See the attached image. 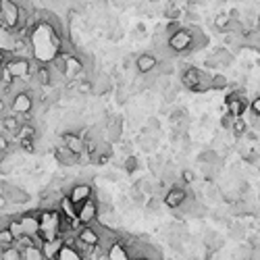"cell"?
Returning <instances> with one entry per match:
<instances>
[{
    "instance_id": "obj_1",
    "label": "cell",
    "mask_w": 260,
    "mask_h": 260,
    "mask_svg": "<svg viewBox=\"0 0 260 260\" xmlns=\"http://www.w3.org/2000/svg\"><path fill=\"white\" fill-rule=\"evenodd\" d=\"M63 237V214L61 210L54 208H42L40 210V239H57Z\"/></svg>"
},
{
    "instance_id": "obj_2",
    "label": "cell",
    "mask_w": 260,
    "mask_h": 260,
    "mask_svg": "<svg viewBox=\"0 0 260 260\" xmlns=\"http://www.w3.org/2000/svg\"><path fill=\"white\" fill-rule=\"evenodd\" d=\"M169 46L175 54H187L194 50V40H191V32L187 27H181L177 34L169 36Z\"/></svg>"
},
{
    "instance_id": "obj_3",
    "label": "cell",
    "mask_w": 260,
    "mask_h": 260,
    "mask_svg": "<svg viewBox=\"0 0 260 260\" xmlns=\"http://www.w3.org/2000/svg\"><path fill=\"white\" fill-rule=\"evenodd\" d=\"M100 216V204L96 202V198H88L84 204L77 206V221L79 225H92L96 218Z\"/></svg>"
},
{
    "instance_id": "obj_4",
    "label": "cell",
    "mask_w": 260,
    "mask_h": 260,
    "mask_svg": "<svg viewBox=\"0 0 260 260\" xmlns=\"http://www.w3.org/2000/svg\"><path fill=\"white\" fill-rule=\"evenodd\" d=\"M34 108V92L32 90H25L13 96V102H11V113L15 115H30Z\"/></svg>"
},
{
    "instance_id": "obj_5",
    "label": "cell",
    "mask_w": 260,
    "mask_h": 260,
    "mask_svg": "<svg viewBox=\"0 0 260 260\" xmlns=\"http://www.w3.org/2000/svg\"><path fill=\"white\" fill-rule=\"evenodd\" d=\"M0 15H3L7 27H15V25H19L21 7L15 0H0Z\"/></svg>"
},
{
    "instance_id": "obj_6",
    "label": "cell",
    "mask_w": 260,
    "mask_h": 260,
    "mask_svg": "<svg viewBox=\"0 0 260 260\" xmlns=\"http://www.w3.org/2000/svg\"><path fill=\"white\" fill-rule=\"evenodd\" d=\"M189 196H187V191L181 187V185H173L167 194H165V206L167 208H181L183 204H185V200H187Z\"/></svg>"
},
{
    "instance_id": "obj_7",
    "label": "cell",
    "mask_w": 260,
    "mask_h": 260,
    "mask_svg": "<svg viewBox=\"0 0 260 260\" xmlns=\"http://www.w3.org/2000/svg\"><path fill=\"white\" fill-rule=\"evenodd\" d=\"M63 144L71 150L75 154H86V138L81 133H75V131H67L63 133Z\"/></svg>"
},
{
    "instance_id": "obj_8",
    "label": "cell",
    "mask_w": 260,
    "mask_h": 260,
    "mask_svg": "<svg viewBox=\"0 0 260 260\" xmlns=\"http://www.w3.org/2000/svg\"><path fill=\"white\" fill-rule=\"evenodd\" d=\"M200 73L202 69H198V67H185V71L181 73V86L189 92L200 94Z\"/></svg>"
},
{
    "instance_id": "obj_9",
    "label": "cell",
    "mask_w": 260,
    "mask_h": 260,
    "mask_svg": "<svg viewBox=\"0 0 260 260\" xmlns=\"http://www.w3.org/2000/svg\"><path fill=\"white\" fill-rule=\"evenodd\" d=\"M135 69H138V73H142V75L154 73L158 69V59L152 52H144V54H140V57L135 59Z\"/></svg>"
},
{
    "instance_id": "obj_10",
    "label": "cell",
    "mask_w": 260,
    "mask_h": 260,
    "mask_svg": "<svg viewBox=\"0 0 260 260\" xmlns=\"http://www.w3.org/2000/svg\"><path fill=\"white\" fill-rule=\"evenodd\" d=\"M106 258H108V260H133L131 254H129L127 243L121 241V239L113 241V243L106 248Z\"/></svg>"
},
{
    "instance_id": "obj_11",
    "label": "cell",
    "mask_w": 260,
    "mask_h": 260,
    "mask_svg": "<svg viewBox=\"0 0 260 260\" xmlns=\"http://www.w3.org/2000/svg\"><path fill=\"white\" fill-rule=\"evenodd\" d=\"M69 196L73 198V202L79 206V204H84L88 198L94 196V187H92L90 183H75V185L71 187V191H69Z\"/></svg>"
},
{
    "instance_id": "obj_12",
    "label": "cell",
    "mask_w": 260,
    "mask_h": 260,
    "mask_svg": "<svg viewBox=\"0 0 260 260\" xmlns=\"http://www.w3.org/2000/svg\"><path fill=\"white\" fill-rule=\"evenodd\" d=\"M54 156H57V160L61 162V165H65V167H73V165H77V160H79V154L71 152L65 144L54 148Z\"/></svg>"
},
{
    "instance_id": "obj_13",
    "label": "cell",
    "mask_w": 260,
    "mask_h": 260,
    "mask_svg": "<svg viewBox=\"0 0 260 260\" xmlns=\"http://www.w3.org/2000/svg\"><path fill=\"white\" fill-rule=\"evenodd\" d=\"M63 245H65V239L63 237H57V239H48V241H42V252L46 256V260H57L59 252L63 250Z\"/></svg>"
},
{
    "instance_id": "obj_14",
    "label": "cell",
    "mask_w": 260,
    "mask_h": 260,
    "mask_svg": "<svg viewBox=\"0 0 260 260\" xmlns=\"http://www.w3.org/2000/svg\"><path fill=\"white\" fill-rule=\"evenodd\" d=\"M57 208L67 216V218H71V221H77V204L73 202V198L67 194V196H61L59 198V204H57Z\"/></svg>"
},
{
    "instance_id": "obj_15",
    "label": "cell",
    "mask_w": 260,
    "mask_h": 260,
    "mask_svg": "<svg viewBox=\"0 0 260 260\" xmlns=\"http://www.w3.org/2000/svg\"><path fill=\"white\" fill-rule=\"evenodd\" d=\"M5 198L13 204H25V202H30V194L19 187H13V185H5Z\"/></svg>"
},
{
    "instance_id": "obj_16",
    "label": "cell",
    "mask_w": 260,
    "mask_h": 260,
    "mask_svg": "<svg viewBox=\"0 0 260 260\" xmlns=\"http://www.w3.org/2000/svg\"><path fill=\"white\" fill-rule=\"evenodd\" d=\"M0 125H3V129H5L7 133H11V135H17L23 123H21V119H19L15 113H11V115H5L3 119H0Z\"/></svg>"
},
{
    "instance_id": "obj_17",
    "label": "cell",
    "mask_w": 260,
    "mask_h": 260,
    "mask_svg": "<svg viewBox=\"0 0 260 260\" xmlns=\"http://www.w3.org/2000/svg\"><path fill=\"white\" fill-rule=\"evenodd\" d=\"M187 30L191 32V40H194V50H200V48H206V46H208L210 40H208V36L204 34L198 25H189Z\"/></svg>"
},
{
    "instance_id": "obj_18",
    "label": "cell",
    "mask_w": 260,
    "mask_h": 260,
    "mask_svg": "<svg viewBox=\"0 0 260 260\" xmlns=\"http://www.w3.org/2000/svg\"><path fill=\"white\" fill-rule=\"evenodd\" d=\"M229 21H231V13H229V11H221V13H216L214 19H212V23H214V30H216V32H221V34H225V30H227Z\"/></svg>"
},
{
    "instance_id": "obj_19",
    "label": "cell",
    "mask_w": 260,
    "mask_h": 260,
    "mask_svg": "<svg viewBox=\"0 0 260 260\" xmlns=\"http://www.w3.org/2000/svg\"><path fill=\"white\" fill-rule=\"evenodd\" d=\"M0 260H23V250L17 243H13V245H9V248H3Z\"/></svg>"
},
{
    "instance_id": "obj_20",
    "label": "cell",
    "mask_w": 260,
    "mask_h": 260,
    "mask_svg": "<svg viewBox=\"0 0 260 260\" xmlns=\"http://www.w3.org/2000/svg\"><path fill=\"white\" fill-rule=\"evenodd\" d=\"M23 260H46L42 248H40L38 243L34 245H27V248H23Z\"/></svg>"
},
{
    "instance_id": "obj_21",
    "label": "cell",
    "mask_w": 260,
    "mask_h": 260,
    "mask_svg": "<svg viewBox=\"0 0 260 260\" xmlns=\"http://www.w3.org/2000/svg\"><path fill=\"white\" fill-rule=\"evenodd\" d=\"M57 260H86V258L75 250V245H67V243H65L63 250H61L59 256H57Z\"/></svg>"
},
{
    "instance_id": "obj_22",
    "label": "cell",
    "mask_w": 260,
    "mask_h": 260,
    "mask_svg": "<svg viewBox=\"0 0 260 260\" xmlns=\"http://www.w3.org/2000/svg\"><path fill=\"white\" fill-rule=\"evenodd\" d=\"M106 135L111 142H117L121 138V119H111L108 121V129H106Z\"/></svg>"
},
{
    "instance_id": "obj_23",
    "label": "cell",
    "mask_w": 260,
    "mask_h": 260,
    "mask_svg": "<svg viewBox=\"0 0 260 260\" xmlns=\"http://www.w3.org/2000/svg\"><path fill=\"white\" fill-rule=\"evenodd\" d=\"M15 233H13L11 231V227L9 225H5V227H0V245H3V248H9V245H13L15 243Z\"/></svg>"
},
{
    "instance_id": "obj_24",
    "label": "cell",
    "mask_w": 260,
    "mask_h": 260,
    "mask_svg": "<svg viewBox=\"0 0 260 260\" xmlns=\"http://www.w3.org/2000/svg\"><path fill=\"white\" fill-rule=\"evenodd\" d=\"M15 138H17V142H19V140H36V127L30 125V123H23L21 129H19V133L15 135Z\"/></svg>"
},
{
    "instance_id": "obj_25",
    "label": "cell",
    "mask_w": 260,
    "mask_h": 260,
    "mask_svg": "<svg viewBox=\"0 0 260 260\" xmlns=\"http://www.w3.org/2000/svg\"><path fill=\"white\" fill-rule=\"evenodd\" d=\"M229 86V79L223 73H214L212 75V90H225Z\"/></svg>"
},
{
    "instance_id": "obj_26",
    "label": "cell",
    "mask_w": 260,
    "mask_h": 260,
    "mask_svg": "<svg viewBox=\"0 0 260 260\" xmlns=\"http://www.w3.org/2000/svg\"><path fill=\"white\" fill-rule=\"evenodd\" d=\"M165 17H167L169 21H179V17H181V9L175 7V5H169V7L165 9Z\"/></svg>"
},
{
    "instance_id": "obj_27",
    "label": "cell",
    "mask_w": 260,
    "mask_h": 260,
    "mask_svg": "<svg viewBox=\"0 0 260 260\" xmlns=\"http://www.w3.org/2000/svg\"><path fill=\"white\" fill-rule=\"evenodd\" d=\"M135 187H138V189L142 191V194H144V196H148V198L154 194V187H152V183H150L148 179H140L138 183H135Z\"/></svg>"
},
{
    "instance_id": "obj_28",
    "label": "cell",
    "mask_w": 260,
    "mask_h": 260,
    "mask_svg": "<svg viewBox=\"0 0 260 260\" xmlns=\"http://www.w3.org/2000/svg\"><path fill=\"white\" fill-rule=\"evenodd\" d=\"M25 152H36V140H19L17 142Z\"/></svg>"
},
{
    "instance_id": "obj_29",
    "label": "cell",
    "mask_w": 260,
    "mask_h": 260,
    "mask_svg": "<svg viewBox=\"0 0 260 260\" xmlns=\"http://www.w3.org/2000/svg\"><path fill=\"white\" fill-rule=\"evenodd\" d=\"M135 169H138V158H135V156H127L125 158V171L131 175Z\"/></svg>"
},
{
    "instance_id": "obj_30",
    "label": "cell",
    "mask_w": 260,
    "mask_h": 260,
    "mask_svg": "<svg viewBox=\"0 0 260 260\" xmlns=\"http://www.w3.org/2000/svg\"><path fill=\"white\" fill-rule=\"evenodd\" d=\"M181 23L179 21H169V25L165 27V32H167V36H173V34H177V32H179L181 30Z\"/></svg>"
},
{
    "instance_id": "obj_31",
    "label": "cell",
    "mask_w": 260,
    "mask_h": 260,
    "mask_svg": "<svg viewBox=\"0 0 260 260\" xmlns=\"http://www.w3.org/2000/svg\"><path fill=\"white\" fill-rule=\"evenodd\" d=\"M181 179H183V183H194L196 181V173L191 169H183L181 171Z\"/></svg>"
},
{
    "instance_id": "obj_32",
    "label": "cell",
    "mask_w": 260,
    "mask_h": 260,
    "mask_svg": "<svg viewBox=\"0 0 260 260\" xmlns=\"http://www.w3.org/2000/svg\"><path fill=\"white\" fill-rule=\"evenodd\" d=\"M9 146H11V142H9V138H7V131H0V154L7 152Z\"/></svg>"
},
{
    "instance_id": "obj_33",
    "label": "cell",
    "mask_w": 260,
    "mask_h": 260,
    "mask_svg": "<svg viewBox=\"0 0 260 260\" xmlns=\"http://www.w3.org/2000/svg\"><path fill=\"white\" fill-rule=\"evenodd\" d=\"M250 111L256 113V115H260V94L256 96V98H252V102H250Z\"/></svg>"
},
{
    "instance_id": "obj_34",
    "label": "cell",
    "mask_w": 260,
    "mask_h": 260,
    "mask_svg": "<svg viewBox=\"0 0 260 260\" xmlns=\"http://www.w3.org/2000/svg\"><path fill=\"white\" fill-rule=\"evenodd\" d=\"M7 111V102H5V98H0V115H3Z\"/></svg>"
},
{
    "instance_id": "obj_35",
    "label": "cell",
    "mask_w": 260,
    "mask_h": 260,
    "mask_svg": "<svg viewBox=\"0 0 260 260\" xmlns=\"http://www.w3.org/2000/svg\"><path fill=\"white\" fill-rule=\"evenodd\" d=\"M133 260H150V258H148V256H144V254H142V256H138V258H133Z\"/></svg>"
},
{
    "instance_id": "obj_36",
    "label": "cell",
    "mask_w": 260,
    "mask_h": 260,
    "mask_svg": "<svg viewBox=\"0 0 260 260\" xmlns=\"http://www.w3.org/2000/svg\"><path fill=\"white\" fill-rule=\"evenodd\" d=\"M256 25L260 27V13H258V15H256Z\"/></svg>"
}]
</instances>
